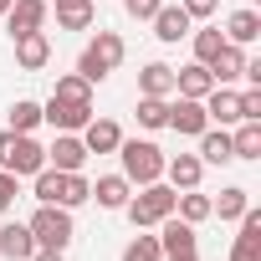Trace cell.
<instances>
[{"label":"cell","instance_id":"ba28073f","mask_svg":"<svg viewBox=\"0 0 261 261\" xmlns=\"http://www.w3.org/2000/svg\"><path fill=\"white\" fill-rule=\"evenodd\" d=\"M159 251L164 256H195V225L179 215H164L159 220Z\"/></svg>","mask_w":261,"mask_h":261},{"label":"cell","instance_id":"e0dca14e","mask_svg":"<svg viewBox=\"0 0 261 261\" xmlns=\"http://www.w3.org/2000/svg\"><path fill=\"white\" fill-rule=\"evenodd\" d=\"M16 41V62L26 67V72H41L46 62H51V41H46V31H26V36H11Z\"/></svg>","mask_w":261,"mask_h":261},{"label":"cell","instance_id":"4316f807","mask_svg":"<svg viewBox=\"0 0 261 261\" xmlns=\"http://www.w3.org/2000/svg\"><path fill=\"white\" fill-rule=\"evenodd\" d=\"M230 154L236 159H261V123H241L230 134Z\"/></svg>","mask_w":261,"mask_h":261},{"label":"cell","instance_id":"d6986e66","mask_svg":"<svg viewBox=\"0 0 261 261\" xmlns=\"http://www.w3.org/2000/svg\"><path fill=\"white\" fill-rule=\"evenodd\" d=\"M210 87H215V77H210V67H205V62L174 67V92H179V97H205Z\"/></svg>","mask_w":261,"mask_h":261},{"label":"cell","instance_id":"44dd1931","mask_svg":"<svg viewBox=\"0 0 261 261\" xmlns=\"http://www.w3.org/2000/svg\"><path fill=\"white\" fill-rule=\"evenodd\" d=\"M128 195H134V185H128L123 174H102V179L92 185V200H97L102 210H123V205H128Z\"/></svg>","mask_w":261,"mask_h":261},{"label":"cell","instance_id":"7a4b0ae2","mask_svg":"<svg viewBox=\"0 0 261 261\" xmlns=\"http://www.w3.org/2000/svg\"><path fill=\"white\" fill-rule=\"evenodd\" d=\"M118 159H123V179H128V185H154V179H164V154H159V144H149V139H123V144H118Z\"/></svg>","mask_w":261,"mask_h":261},{"label":"cell","instance_id":"d590c367","mask_svg":"<svg viewBox=\"0 0 261 261\" xmlns=\"http://www.w3.org/2000/svg\"><path fill=\"white\" fill-rule=\"evenodd\" d=\"M164 6V0H123V11L134 16V21H154V11Z\"/></svg>","mask_w":261,"mask_h":261},{"label":"cell","instance_id":"74e56055","mask_svg":"<svg viewBox=\"0 0 261 261\" xmlns=\"http://www.w3.org/2000/svg\"><path fill=\"white\" fill-rule=\"evenodd\" d=\"M31 261H62V251H36Z\"/></svg>","mask_w":261,"mask_h":261},{"label":"cell","instance_id":"52a82bcc","mask_svg":"<svg viewBox=\"0 0 261 261\" xmlns=\"http://www.w3.org/2000/svg\"><path fill=\"white\" fill-rule=\"evenodd\" d=\"M164 128H174V134H185V139H200L205 128H210L205 102H200V97H179V102H169V123H164Z\"/></svg>","mask_w":261,"mask_h":261},{"label":"cell","instance_id":"3957f363","mask_svg":"<svg viewBox=\"0 0 261 261\" xmlns=\"http://www.w3.org/2000/svg\"><path fill=\"white\" fill-rule=\"evenodd\" d=\"M26 225H31L36 251H67V246H72V236H77L72 210H62V205H41V210H36Z\"/></svg>","mask_w":261,"mask_h":261},{"label":"cell","instance_id":"ac0fdd59","mask_svg":"<svg viewBox=\"0 0 261 261\" xmlns=\"http://www.w3.org/2000/svg\"><path fill=\"white\" fill-rule=\"evenodd\" d=\"M164 174H169V190H200L205 164H200V154H174V159H164Z\"/></svg>","mask_w":261,"mask_h":261},{"label":"cell","instance_id":"83f0119b","mask_svg":"<svg viewBox=\"0 0 261 261\" xmlns=\"http://www.w3.org/2000/svg\"><path fill=\"white\" fill-rule=\"evenodd\" d=\"M174 210H179V220L200 225V220H210V195H200V190H185V195H174Z\"/></svg>","mask_w":261,"mask_h":261},{"label":"cell","instance_id":"2e32d148","mask_svg":"<svg viewBox=\"0 0 261 261\" xmlns=\"http://www.w3.org/2000/svg\"><path fill=\"white\" fill-rule=\"evenodd\" d=\"M190 26H195V21L185 16V6H159V11H154V36H159L164 46L185 41V36H190Z\"/></svg>","mask_w":261,"mask_h":261},{"label":"cell","instance_id":"5bb4252c","mask_svg":"<svg viewBox=\"0 0 261 261\" xmlns=\"http://www.w3.org/2000/svg\"><path fill=\"white\" fill-rule=\"evenodd\" d=\"M82 144H87V154H118V144H123V128H118L113 118H87V128H82Z\"/></svg>","mask_w":261,"mask_h":261},{"label":"cell","instance_id":"7c38bea8","mask_svg":"<svg viewBox=\"0 0 261 261\" xmlns=\"http://www.w3.org/2000/svg\"><path fill=\"white\" fill-rule=\"evenodd\" d=\"M205 67H210V77H215V87H230V82H236V77L246 72V46H236V41H225V46H220V51H215V57H210Z\"/></svg>","mask_w":261,"mask_h":261},{"label":"cell","instance_id":"9a60e30c","mask_svg":"<svg viewBox=\"0 0 261 261\" xmlns=\"http://www.w3.org/2000/svg\"><path fill=\"white\" fill-rule=\"evenodd\" d=\"M0 256H6V261H31V256H36L31 225H21V220H6V225H0Z\"/></svg>","mask_w":261,"mask_h":261},{"label":"cell","instance_id":"f546056e","mask_svg":"<svg viewBox=\"0 0 261 261\" xmlns=\"http://www.w3.org/2000/svg\"><path fill=\"white\" fill-rule=\"evenodd\" d=\"M36 123H41V102H31V97H21V102L11 108V134H31Z\"/></svg>","mask_w":261,"mask_h":261},{"label":"cell","instance_id":"1f68e13d","mask_svg":"<svg viewBox=\"0 0 261 261\" xmlns=\"http://www.w3.org/2000/svg\"><path fill=\"white\" fill-rule=\"evenodd\" d=\"M123 261H164L159 236H139V241H128V246H123Z\"/></svg>","mask_w":261,"mask_h":261},{"label":"cell","instance_id":"f1b7e54d","mask_svg":"<svg viewBox=\"0 0 261 261\" xmlns=\"http://www.w3.org/2000/svg\"><path fill=\"white\" fill-rule=\"evenodd\" d=\"M51 97H62V102H92V82L77 77V72H67V77H57Z\"/></svg>","mask_w":261,"mask_h":261},{"label":"cell","instance_id":"cb8c5ba5","mask_svg":"<svg viewBox=\"0 0 261 261\" xmlns=\"http://www.w3.org/2000/svg\"><path fill=\"white\" fill-rule=\"evenodd\" d=\"M256 36H261V16H256L251 6H246V11H236V16L225 21V41H236V46H251Z\"/></svg>","mask_w":261,"mask_h":261},{"label":"cell","instance_id":"f35d334b","mask_svg":"<svg viewBox=\"0 0 261 261\" xmlns=\"http://www.w3.org/2000/svg\"><path fill=\"white\" fill-rule=\"evenodd\" d=\"M164 261H200V256H164Z\"/></svg>","mask_w":261,"mask_h":261},{"label":"cell","instance_id":"ab89813d","mask_svg":"<svg viewBox=\"0 0 261 261\" xmlns=\"http://www.w3.org/2000/svg\"><path fill=\"white\" fill-rule=\"evenodd\" d=\"M6 11H11V0H0V16H6Z\"/></svg>","mask_w":261,"mask_h":261},{"label":"cell","instance_id":"9c48e42d","mask_svg":"<svg viewBox=\"0 0 261 261\" xmlns=\"http://www.w3.org/2000/svg\"><path fill=\"white\" fill-rule=\"evenodd\" d=\"M46 0H11V11H6V31L11 36H26V31H41L46 26Z\"/></svg>","mask_w":261,"mask_h":261},{"label":"cell","instance_id":"836d02e7","mask_svg":"<svg viewBox=\"0 0 261 261\" xmlns=\"http://www.w3.org/2000/svg\"><path fill=\"white\" fill-rule=\"evenodd\" d=\"M241 123H261V87L241 92Z\"/></svg>","mask_w":261,"mask_h":261},{"label":"cell","instance_id":"484cf974","mask_svg":"<svg viewBox=\"0 0 261 261\" xmlns=\"http://www.w3.org/2000/svg\"><path fill=\"white\" fill-rule=\"evenodd\" d=\"M246 205H251V190L230 185V190H220V200H210V215H220V220H241Z\"/></svg>","mask_w":261,"mask_h":261},{"label":"cell","instance_id":"603a6c76","mask_svg":"<svg viewBox=\"0 0 261 261\" xmlns=\"http://www.w3.org/2000/svg\"><path fill=\"white\" fill-rule=\"evenodd\" d=\"M230 134L225 128H205L200 134V164H230Z\"/></svg>","mask_w":261,"mask_h":261},{"label":"cell","instance_id":"e575fe53","mask_svg":"<svg viewBox=\"0 0 261 261\" xmlns=\"http://www.w3.org/2000/svg\"><path fill=\"white\" fill-rule=\"evenodd\" d=\"M179 6H185L190 21H210V16L220 11V0H179Z\"/></svg>","mask_w":261,"mask_h":261},{"label":"cell","instance_id":"8992f818","mask_svg":"<svg viewBox=\"0 0 261 261\" xmlns=\"http://www.w3.org/2000/svg\"><path fill=\"white\" fill-rule=\"evenodd\" d=\"M87 118H92V102H62V97L41 102V123H51L57 134H82Z\"/></svg>","mask_w":261,"mask_h":261},{"label":"cell","instance_id":"4fadbf2b","mask_svg":"<svg viewBox=\"0 0 261 261\" xmlns=\"http://www.w3.org/2000/svg\"><path fill=\"white\" fill-rule=\"evenodd\" d=\"M230 261H261V210H251V205L241 215V236L230 246Z\"/></svg>","mask_w":261,"mask_h":261},{"label":"cell","instance_id":"d4e9b609","mask_svg":"<svg viewBox=\"0 0 261 261\" xmlns=\"http://www.w3.org/2000/svg\"><path fill=\"white\" fill-rule=\"evenodd\" d=\"M87 200H92V185L82 179V169L62 174V185H57V205H62V210H77V205H87Z\"/></svg>","mask_w":261,"mask_h":261},{"label":"cell","instance_id":"6da1fadb","mask_svg":"<svg viewBox=\"0 0 261 261\" xmlns=\"http://www.w3.org/2000/svg\"><path fill=\"white\" fill-rule=\"evenodd\" d=\"M123 36L118 31H97L87 46H82V57H77V77H87V82H102V77H113L118 67H123Z\"/></svg>","mask_w":261,"mask_h":261},{"label":"cell","instance_id":"7402d4cb","mask_svg":"<svg viewBox=\"0 0 261 261\" xmlns=\"http://www.w3.org/2000/svg\"><path fill=\"white\" fill-rule=\"evenodd\" d=\"M51 6H57V26L62 31H87L92 26V0H51Z\"/></svg>","mask_w":261,"mask_h":261},{"label":"cell","instance_id":"8fae6325","mask_svg":"<svg viewBox=\"0 0 261 261\" xmlns=\"http://www.w3.org/2000/svg\"><path fill=\"white\" fill-rule=\"evenodd\" d=\"M46 164H51V169H62V174H72V169H82V164H87V144H82L77 134H57V139H51V149H46Z\"/></svg>","mask_w":261,"mask_h":261},{"label":"cell","instance_id":"4dcf8cb0","mask_svg":"<svg viewBox=\"0 0 261 261\" xmlns=\"http://www.w3.org/2000/svg\"><path fill=\"white\" fill-rule=\"evenodd\" d=\"M139 123L144 128H164L169 123V97H139Z\"/></svg>","mask_w":261,"mask_h":261},{"label":"cell","instance_id":"ffe728a7","mask_svg":"<svg viewBox=\"0 0 261 261\" xmlns=\"http://www.w3.org/2000/svg\"><path fill=\"white\" fill-rule=\"evenodd\" d=\"M139 97H174V67L149 62V67L139 72Z\"/></svg>","mask_w":261,"mask_h":261},{"label":"cell","instance_id":"d6a6232c","mask_svg":"<svg viewBox=\"0 0 261 261\" xmlns=\"http://www.w3.org/2000/svg\"><path fill=\"white\" fill-rule=\"evenodd\" d=\"M225 46V36L215 31V26H205V31H195V62H210L215 51Z\"/></svg>","mask_w":261,"mask_h":261},{"label":"cell","instance_id":"8d00e7d4","mask_svg":"<svg viewBox=\"0 0 261 261\" xmlns=\"http://www.w3.org/2000/svg\"><path fill=\"white\" fill-rule=\"evenodd\" d=\"M11 205H16V174H11V169H0V215H6Z\"/></svg>","mask_w":261,"mask_h":261},{"label":"cell","instance_id":"277c9868","mask_svg":"<svg viewBox=\"0 0 261 261\" xmlns=\"http://www.w3.org/2000/svg\"><path fill=\"white\" fill-rule=\"evenodd\" d=\"M174 195H179V190H169V185L154 179V185H139V195H128L123 210H128V220H134L139 230H149V225H159L164 215H174Z\"/></svg>","mask_w":261,"mask_h":261},{"label":"cell","instance_id":"5b68a950","mask_svg":"<svg viewBox=\"0 0 261 261\" xmlns=\"http://www.w3.org/2000/svg\"><path fill=\"white\" fill-rule=\"evenodd\" d=\"M0 169H11L16 179L21 174H36V169H46V149L31 139V134H0Z\"/></svg>","mask_w":261,"mask_h":261},{"label":"cell","instance_id":"30bf717a","mask_svg":"<svg viewBox=\"0 0 261 261\" xmlns=\"http://www.w3.org/2000/svg\"><path fill=\"white\" fill-rule=\"evenodd\" d=\"M200 102H205V118H210V123H220V128L241 123V92H236V87H210Z\"/></svg>","mask_w":261,"mask_h":261}]
</instances>
